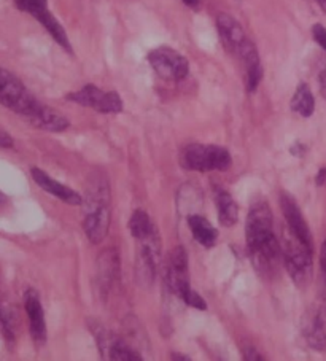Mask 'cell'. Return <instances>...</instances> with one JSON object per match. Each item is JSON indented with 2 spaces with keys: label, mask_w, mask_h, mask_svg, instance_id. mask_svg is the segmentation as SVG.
I'll return each mask as SVG.
<instances>
[{
  "label": "cell",
  "mask_w": 326,
  "mask_h": 361,
  "mask_svg": "<svg viewBox=\"0 0 326 361\" xmlns=\"http://www.w3.org/2000/svg\"><path fill=\"white\" fill-rule=\"evenodd\" d=\"M71 102L81 107L94 109L99 114H121L123 101L115 91H102L96 85H86L83 88L67 96Z\"/></svg>",
  "instance_id": "cell-7"
},
{
  "label": "cell",
  "mask_w": 326,
  "mask_h": 361,
  "mask_svg": "<svg viewBox=\"0 0 326 361\" xmlns=\"http://www.w3.org/2000/svg\"><path fill=\"white\" fill-rule=\"evenodd\" d=\"M280 204L282 212H284L286 220V226L290 228V231L296 235L299 240H303L307 247H310L313 250L310 229L307 226V221L304 220L303 214H301L299 205L294 202V199L290 195H286V192H282Z\"/></svg>",
  "instance_id": "cell-10"
},
{
  "label": "cell",
  "mask_w": 326,
  "mask_h": 361,
  "mask_svg": "<svg viewBox=\"0 0 326 361\" xmlns=\"http://www.w3.org/2000/svg\"><path fill=\"white\" fill-rule=\"evenodd\" d=\"M13 147H15L13 137H11L7 130H4L2 128H0V148L8 150V148H13Z\"/></svg>",
  "instance_id": "cell-25"
},
{
  "label": "cell",
  "mask_w": 326,
  "mask_h": 361,
  "mask_svg": "<svg viewBox=\"0 0 326 361\" xmlns=\"http://www.w3.org/2000/svg\"><path fill=\"white\" fill-rule=\"evenodd\" d=\"M315 2L320 5V8H322L326 13V0H315Z\"/></svg>",
  "instance_id": "cell-32"
},
{
  "label": "cell",
  "mask_w": 326,
  "mask_h": 361,
  "mask_svg": "<svg viewBox=\"0 0 326 361\" xmlns=\"http://www.w3.org/2000/svg\"><path fill=\"white\" fill-rule=\"evenodd\" d=\"M237 56H239L243 64V68H246L247 90L248 92H253L260 86L262 80V73H265L261 66L258 49H256L255 43L252 40L246 39V42L241 45L239 51H237Z\"/></svg>",
  "instance_id": "cell-12"
},
{
  "label": "cell",
  "mask_w": 326,
  "mask_h": 361,
  "mask_svg": "<svg viewBox=\"0 0 326 361\" xmlns=\"http://www.w3.org/2000/svg\"><path fill=\"white\" fill-rule=\"evenodd\" d=\"M217 209H218V221L222 223L223 226H233L237 223L239 219V209H237V204L234 197L229 195L228 191L218 190L215 196Z\"/></svg>",
  "instance_id": "cell-20"
},
{
  "label": "cell",
  "mask_w": 326,
  "mask_h": 361,
  "mask_svg": "<svg viewBox=\"0 0 326 361\" xmlns=\"http://www.w3.org/2000/svg\"><path fill=\"white\" fill-rule=\"evenodd\" d=\"M148 62L162 80L180 82L190 73V62L171 47H159L150 51Z\"/></svg>",
  "instance_id": "cell-6"
},
{
  "label": "cell",
  "mask_w": 326,
  "mask_h": 361,
  "mask_svg": "<svg viewBox=\"0 0 326 361\" xmlns=\"http://www.w3.org/2000/svg\"><path fill=\"white\" fill-rule=\"evenodd\" d=\"M312 35H313V40H315L326 51V27L322 26V24H313Z\"/></svg>",
  "instance_id": "cell-24"
},
{
  "label": "cell",
  "mask_w": 326,
  "mask_h": 361,
  "mask_svg": "<svg viewBox=\"0 0 326 361\" xmlns=\"http://www.w3.org/2000/svg\"><path fill=\"white\" fill-rule=\"evenodd\" d=\"M179 298L186 304V306L194 307V309H199V310H205L207 309V304L204 301V298H200L196 293V291L191 288V285H188L186 288L181 291Z\"/></svg>",
  "instance_id": "cell-23"
},
{
  "label": "cell",
  "mask_w": 326,
  "mask_h": 361,
  "mask_svg": "<svg viewBox=\"0 0 326 361\" xmlns=\"http://www.w3.org/2000/svg\"><path fill=\"white\" fill-rule=\"evenodd\" d=\"M97 276L100 288H102V291H109L118 276V255L115 252L107 250L102 253V257H99Z\"/></svg>",
  "instance_id": "cell-19"
},
{
  "label": "cell",
  "mask_w": 326,
  "mask_h": 361,
  "mask_svg": "<svg viewBox=\"0 0 326 361\" xmlns=\"http://www.w3.org/2000/svg\"><path fill=\"white\" fill-rule=\"evenodd\" d=\"M243 360H247V361H261V360H265V357H262V355H260L258 352L255 350V348H246V352H243Z\"/></svg>",
  "instance_id": "cell-26"
},
{
  "label": "cell",
  "mask_w": 326,
  "mask_h": 361,
  "mask_svg": "<svg viewBox=\"0 0 326 361\" xmlns=\"http://www.w3.org/2000/svg\"><path fill=\"white\" fill-rule=\"evenodd\" d=\"M166 283L175 296H180L181 291L190 285V277H188V255L183 247H177L171 252L166 267Z\"/></svg>",
  "instance_id": "cell-8"
},
{
  "label": "cell",
  "mask_w": 326,
  "mask_h": 361,
  "mask_svg": "<svg viewBox=\"0 0 326 361\" xmlns=\"http://www.w3.org/2000/svg\"><path fill=\"white\" fill-rule=\"evenodd\" d=\"M217 27H218V34H220L223 45L227 48V51L237 54L241 45L247 39L241 23L228 13H220L217 18Z\"/></svg>",
  "instance_id": "cell-14"
},
{
  "label": "cell",
  "mask_w": 326,
  "mask_h": 361,
  "mask_svg": "<svg viewBox=\"0 0 326 361\" xmlns=\"http://www.w3.org/2000/svg\"><path fill=\"white\" fill-rule=\"evenodd\" d=\"M24 309H26L28 319H29V329L30 336L35 344H45L47 342V322H45V312H43L42 302L39 293L35 290L29 288L24 295Z\"/></svg>",
  "instance_id": "cell-9"
},
{
  "label": "cell",
  "mask_w": 326,
  "mask_h": 361,
  "mask_svg": "<svg viewBox=\"0 0 326 361\" xmlns=\"http://www.w3.org/2000/svg\"><path fill=\"white\" fill-rule=\"evenodd\" d=\"M35 20L47 29V32L53 37L54 42L58 43L61 48H64L67 53H72V45H71V40H68L66 29L58 20H56V16L52 13V11L49 10L42 11L40 15L35 16Z\"/></svg>",
  "instance_id": "cell-17"
},
{
  "label": "cell",
  "mask_w": 326,
  "mask_h": 361,
  "mask_svg": "<svg viewBox=\"0 0 326 361\" xmlns=\"http://www.w3.org/2000/svg\"><path fill=\"white\" fill-rule=\"evenodd\" d=\"M312 248L294 235L290 228L284 233L282 257H284L286 271L299 288H306L312 280Z\"/></svg>",
  "instance_id": "cell-2"
},
{
  "label": "cell",
  "mask_w": 326,
  "mask_h": 361,
  "mask_svg": "<svg viewBox=\"0 0 326 361\" xmlns=\"http://www.w3.org/2000/svg\"><path fill=\"white\" fill-rule=\"evenodd\" d=\"M0 309H2V307H0Z\"/></svg>",
  "instance_id": "cell-33"
},
{
  "label": "cell",
  "mask_w": 326,
  "mask_h": 361,
  "mask_svg": "<svg viewBox=\"0 0 326 361\" xmlns=\"http://www.w3.org/2000/svg\"><path fill=\"white\" fill-rule=\"evenodd\" d=\"M188 226H190L193 238L196 239L200 245L212 248L218 240V231L213 228L204 216L190 215L188 216Z\"/></svg>",
  "instance_id": "cell-16"
},
{
  "label": "cell",
  "mask_w": 326,
  "mask_h": 361,
  "mask_svg": "<svg viewBox=\"0 0 326 361\" xmlns=\"http://www.w3.org/2000/svg\"><path fill=\"white\" fill-rule=\"evenodd\" d=\"M129 231L139 244L159 240L158 233H156L152 220H150V216L143 210H135L133 216H131Z\"/></svg>",
  "instance_id": "cell-15"
},
{
  "label": "cell",
  "mask_w": 326,
  "mask_h": 361,
  "mask_svg": "<svg viewBox=\"0 0 326 361\" xmlns=\"http://www.w3.org/2000/svg\"><path fill=\"white\" fill-rule=\"evenodd\" d=\"M290 107L294 114H298L303 118H309L313 115V110H315V99H313L312 91L306 83H301L298 86V90L294 91Z\"/></svg>",
  "instance_id": "cell-21"
},
{
  "label": "cell",
  "mask_w": 326,
  "mask_h": 361,
  "mask_svg": "<svg viewBox=\"0 0 326 361\" xmlns=\"http://www.w3.org/2000/svg\"><path fill=\"white\" fill-rule=\"evenodd\" d=\"M110 228V207H109V188L97 186L91 192L87 209L85 212L83 229L91 244H100L105 239Z\"/></svg>",
  "instance_id": "cell-4"
},
{
  "label": "cell",
  "mask_w": 326,
  "mask_h": 361,
  "mask_svg": "<svg viewBox=\"0 0 326 361\" xmlns=\"http://www.w3.org/2000/svg\"><path fill=\"white\" fill-rule=\"evenodd\" d=\"M30 173H32L34 182L39 185L43 191L56 196L59 201L66 202L68 205L83 204V197H81L77 191H73L72 188H68V186L56 182V180L49 177L47 172H43L42 169H37V167H32V169H30Z\"/></svg>",
  "instance_id": "cell-13"
},
{
  "label": "cell",
  "mask_w": 326,
  "mask_h": 361,
  "mask_svg": "<svg viewBox=\"0 0 326 361\" xmlns=\"http://www.w3.org/2000/svg\"><path fill=\"white\" fill-rule=\"evenodd\" d=\"M172 360H180V361H190V357H185V355L181 353H172Z\"/></svg>",
  "instance_id": "cell-30"
},
{
  "label": "cell",
  "mask_w": 326,
  "mask_h": 361,
  "mask_svg": "<svg viewBox=\"0 0 326 361\" xmlns=\"http://www.w3.org/2000/svg\"><path fill=\"white\" fill-rule=\"evenodd\" d=\"M15 5L18 10H21L24 13L34 18L40 15L42 11L48 10V0H15Z\"/></svg>",
  "instance_id": "cell-22"
},
{
  "label": "cell",
  "mask_w": 326,
  "mask_h": 361,
  "mask_svg": "<svg viewBox=\"0 0 326 361\" xmlns=\"http://www.w3.org/2000/svg\"><path fill=\"white\" fill-rule=\"evenodd\" d=\"M181 166L194 172L228 171L233 166V157L227 148L218 145L191 143L181 152Z\"/></svg>",
  "instance_id": "cell-3"
},
{
  "label": "cell",
  "mask_w": 326,
  "mask_h": 361,
  "mask_svg": "<svg viewBox=\"0 0 326 361\" xmlns=\"http://www.w3.org/2000/svg\"><path fill=\"white\" fill-rule=\"evenodd\" d=\"M320 267H322L323 280H325V288H326V240L323 242L322 250H320Z\"/></svg>",
  "instance_id": "cell-27"
},
{
  "label": "cell",
  "mask_w": 326,
  "mask_h": 361,
  "mask_svg": "<svg viewBox=\"0 0 326 361\" xmlns=\"http://www.w3.org/2000/svg\"><path fill=\"white\" fill-rule=\"evenodd\" d=\"M247 250L256 269L271 272L282 255V247L274 233L272 210L266 201H256L248 210L246 223Z\"/></svg>",
  "instance_id": "cell-1"
},
{
  "label": "cell",
  "mask_w": 326,
  "mask_h": 361,
  "mask_svg": "<svg viewBox=\"0 0 326 361\" xmlns=\"http://www.w3.org/2000/svg\"><path fill=\"white\" fill-rule=\"evenodd\" d=\"M37 102L39 99L30 94L20 78L8 72L7 68L0 67V105L13 110L16 115L24 118Z\"/></svg>",
  "instance_id": "cell-5"
},
{
  "label": "cell",
  "mask_w": 326,
  "mask_h": 361,
  "mask_svg": "<svg viewBox=\"0 0 326 361\" xmlns=\"http://www.w3.org/2000/svg\"><path fill=\"white\" fill-rule=\"evenodd\" d=\"M325 325L326 322L323 320V317L320 315V312L313 314L310 319L304 323L303 331H304L307 344H309L312 348H315V350H325L326 348Z\"/></svg>",
  "instance_id": "cell-18"
},
{
  "label": "cell",
  "mask_w": 326,
  "mask_h": 361,
  "mask_svg": "<svg viewBox=\"0 0 326 361\" xmlns=\"http://www.w3.org/2000/svg\"><path fill=\"white\" fill-rule=\"evenodd\" d=\"M24 118H26L32 126L43 130H49V133H62V130H66L68 128V124H71L64 115H61L56 110L47 107V105L42 104L40 101L34 105V109Z\"/></svg>",
  "instance_id": "cell-11"
},
{
  "label": "cell",
  "mask_w": 326,
  "mask_h": 361,
  "mask_svg": "<svg viewBox=\"0 0 326 361\" xmlns=\"http://www.w3.org/2000/svg\"><path fill=\"white\" fill-rule=\"evenodd\" d=\"M325 180H326V169L323 167V169H320L318 176H317V185H323Z\"/></svg>",
  "instance_id": "cell-28"
},
{
  "label": "cell",
  "mask_w": 326,
  "mask_h": 361,
  "mask_svg": "<svg viewBox=\"0 0 326 361\" xmlns=\"http://www.w3.org/2000/svg\"><path fill=\"white\" fill-rule=\"evenodd\" d=\"M183 4L188 5V7H191V8H198L200 0H183Z\"/></svg>",
  "instance_id": "cell-29"
},
{
  "label": "cell",
  "mask_w": 326,
  "mask_h": 361,
  "mask_svg": "<svg viewBox=\"0 0 326 361\" xmlns=\"http://www.w3.org/2000/svg\"><path fill=\"white\" fill-rule=\"evenodd\" d=\"M322 90L326 96V71L322 73Z\"/></svg>",
  "instance_id": "cell-31"
}]
</instances>
